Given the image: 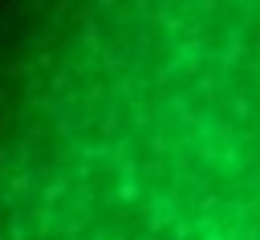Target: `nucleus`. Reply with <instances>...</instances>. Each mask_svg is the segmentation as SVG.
<instances>
[{
    "label": "nucleus",
    "mask_w": 260,
    "mask_h": 240,
    "mask_svg": "<svg viewBox=\"0 0 260 240\" xmlns=\"http://www.w3.org/2000/svg\"><path fill=\"white\" fill-rule=\"evenodd\" d=\"M12 151L150 240H260V0H89Z\"/></svg>",
    "instance_id": "f257e3e1"
}]
</instances>
